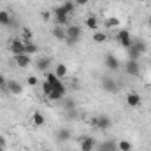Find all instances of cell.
<instances>
[{
  "label": "cell",
  "instance_id": "obj_32",
  "mask_svg": "<svg viewBox=\"0 0 151 151\" xmlns=\"http://www.w3.org/2000/svg\"><path fill=\"white\" fill-rule=\"evenodd\" d=\"M27 83H28L30 86H35V84H37V77H35V76H28V79H27Z\"/></svg>",
  "mask_w": 151,
  "mask_h": 151
},
{
  "label": "cell",
  "instance_id": "obj_13",
  "mask_svg": "<svg viewBox=\"0 0 151 151\" xmlns=\"http://www.w3.org/2000/svg\"><path fill=\"white\" fill-rule=\"evenodd\" d=\"M141 102H142V99H141L139 93H134V91H132V93L127 95V106H128V107H139Z\"/></svg>",
  "mask_w": 151,
  "mask_h": 151
},
{
  "label": "cell",
  "instance_id": "obj_19",
  "mask_svg": "<svg viewBox=\"0 0 151 151\" xmlns=\"http://www.w3.org/2000/svg\"><path fill=\"white\" fill-rule=\"evenodd\" d=\"M32 123L35 125V127H42L44 123H46V118H44V114L35 111V113L32 114Z\"/></svg>",
  "mask_w": 151,
  "mask_h": 151
},
{
  "label": "cell",
  "instance_id": "obj_36",
  "mask_svg": "<svg viewBox=\"0 0 151 151\" xmlns=\"http://www.w3.org/2000/svg\"><path fill=\"white\" fill-rule=\"evenodd\" d=\"M23 32H25V35H27V37H32V32H30V30H28V28H25V30H23Z\"/></svg>",
  "mask_w": 151,
  "mask_h": 151
},
{
  "label": "cell",
  "instance_id": "obj_5",
  "mask_svg": "<svg viewBox=\"0 0 151 151\" xmlns=\"http://www.w3.org/2000/svg\"><path fill=\"white\" fill-rule=\"evenodd\" d=\"M100 86H102V90L106 93H116L118 91V84H116V81H114L113 77H102Z\"/></svg>",
  "mask_w": 151,
  "mask_h": 151
},
{
  "label": "cell",
  "instance_id": "obj_10",
  "mask_svg": "<svg viewBox=\"0 0 151 151\" xmlns=\"http://www.w3.org/2000/svg\"><path fill=\"white\" fill-rule=\"evenodd\" d=\"M5 90L12 95H21L23 93V86L18 83V81H7L5 83Z\"/></svg>",
  "mask_w": 151,
  "mask_h": 151
},
{
  "label": "cell",
  "instance_id": "obj_11",
  "mask_svg": "<svg viewBox=\"0 0 151 151\" xmlns=\"http://www.w3.org/2000/svg\"><path fill=\"white\" fill-rule=\"evenodd\" d=\"M55 137H56V141H58V142H67V141H70L72 132H70L69 128H65V127H63V128H58V130H56V135H55Z\"/></svg>",
  "mask_w": 151,
  "mask_h": 151
},
{
  "label": "cell",
  "instance_id": "obj_3",
  "mask_svg": "<svg viewBox=\"0 0 151 151\" xmlns=\"http://www.w3.org/2000/svg\"><path fill=\"white\" fill-rule=\"evenodd\" d=\"M53 16H55V21H56V25H65L67 21H69V14H67V11L62 7V5H58L55 11H53Z\"/></svg>",
  "mask_w": 151,
  "mask_h": 151
},
{
  "label": "cell",
  "instance_id": "obj_2",
  "mask_svg": "<svg viewBox=\"0 0 151 151\" xmlns=\"http://www.w3.org/2000/svg\"><path fill=\"white\" fill-rule=\"evenodd\" d=\"M125 72H127V76L139 77V74H141V65H139V62H137V60H128V62L125 63Z\"/></svg>",
  "mask_w": 151,
  "mask_h": 151
},
{
  "label": "cell",
  "instance_id": "obj_20",
  "mask_svg": "<svg viewBox=\"0 0 151 151\" xmlns=\"http://www.w3.org/2000/svg\"><path fill=\"white\" fill-rule=\"evenodd\" d=\"M116 146H118V151H132V150H134L132 142H130V141H127V139L118 141V142H116Z\"/></svg>",
  "mask_w": 151,
  "mask_h": 151
},
{
  "label": "cell",
  "instance_id": "obj_34",
  "mask_svg": "<svg viewBox=\"0 0 151 151\" xmlns=\"http://www.w3.org/2000/svg\"><path fill=\"white\" fill-rule=\"evenodd\" d=\"M40 16H42V19H44V21H49V19H51V14H49V12H46V11H42V12H40Z\"/></svg>",
  "mask_w": 151,
  "mask_h": 151
},
{
  "label": "cell",
  "instance_id": "obj_25",
  "mask_svg": "<svg viewBox=\"0 0 151 151\" xmlns=\"http://www.w3.org/2000/svg\"><path fill=\"white\" fill-rule=\"evenodd\" d=\"M62 7H63V9H65V11H67V14H69V16H70V14H72V12H74V9H76V4H74V2H69V0H65V2H63V5H62Z\"/></svg>",
  "mask_w": 151,
  "mask_h": 151
},
{
  "label": "cell",
  "instance_id": "obj_23",
  "mask_svg": "<svg viewBox=\"0 0 151 151\" xmlns=\"http://www.w3.org/2000/svg\"><path fill=\"white\" fill-rule=\"evenodd\" d=\"M127 51H128V56H130L128 60H137V62H139V56H141L142 53H141V51H139V49H137V47H135L134 44H132V46H130V47H128Z\"/></svg>",
  "mask_w": 151,
  "mask_h": 151
},
{
  "label": "cell",
  "instance_id": "obj_14",
  "mask_svg": "<svg viewBox=\"0 0 151 151\" xmlns=\"http://www.w3.org/2000/svg\"><path fill=\"white\" fill-rule=\"evenodd\" d=\"M49 65H51V60L47 56H40V58H37V62H35V67H37V70H40V72H47Z\"/></svg>",
  "mask_w": 151,
  "mask_h": 151
},
{
  "label": "cell",
  "instance_id": "obj_21",
  "mask_svg": "<svg viewBox=\"0 0 151 151\" xmlns=\"http://www.w3.org/2000/svg\"><path fill=\"white\" fill-rule=\"evenodd\" d=\"M62 106H63L65 111H69V109H77V102H76L74 99H62Z\"/></svg>",
  "mask_w": 151,
  "mask_h": 151
},
{
  "label": "cell",
  "instance_id": "obj_29",
  "mask_svg": "<svg viewBox=\"0 0 151 151\" xmlns=\"http://www.w3.org/2000/svg\"><path fill=\"white\" fill-rule=\"evenodd\" d=\"M62 99H63V95H62V93H58L56 90H53V91L47 95V100H62Z\"/></svg>",
  "mask_w": 151,
  "mask_h": 151
},
{
  "label": "cell",
  "instance_id": "obj_33",
  "mask_svg": "<svg viewBox=\"0 0 151 151\" xmlns=\"http://www.w3.org/2000/svg\"><path fill=\"white\" fill-rule=\"evenodd\" d=\"M90 0H74V4H76V7H83V5H86Z\"/></svg>",
  "mask_w": 151,
  "mask_h": 151
},
{
  "label": "cell",
  "instance_id": "obj_6",
  "mask_svg": "<svg viewBox=\"0 0 151 151\" xmlns=\"http://www.w3.org/2000/svg\"><path fill=\"white\" fill-rule=\"evenodd\" d=\"M111 125H113V119L107 116V114H100V116H97V123H95V127L99 128V130H109L111 128Z\"/></svg>",
  "mask_w": 151,
  "mask_h": 151
},
{
  "label": "cell",
  "instance_id": "obj_40",
  "mask_svg": "<svg viewBox=\"0 0 151 151\" xmlns=\"http://www.w3.org/2000/svg\"><path fill=\"white\" fill-rule=\"evenodd\" d=\"M42 151H51V150H42Z\"/></svg>",
  "mask_w": 151,
  "mask_h": 151
},
{
  "label": "cell",
  "instance_id": "obj_22",
  "mask_svg": "<svg viewBox=\"0 0 151 151\" xmlns=\"http://www.w3.org/2000/svg\"><path fill=\"white\" fill-rule=\"evenodd\" d=\"M86 27H88L90 30L97 32V28H99V19H97L95 16H88V18H86Z\"/></svg>",
  "mask_w": 151,
  "mask_h": 151
},
{
  "label": "cell",
  "instance_id": "obj_28",
  "mask_svg": "<svg viewBox=\"0 0 151 151\" xmlns=\"http://www.w3.org/2000/svg\"><path fill=\"white\" fill-rule=\"evenodd\" d=\"M118 25H119V19H118V18H107V21H106V27H107V28H114V27H118Z\"/></svg>",
  "mask_w": 151,
  "mask_h": 151
},
{
  "label": "cell",
  "instance_id": "obj_7",
  "mask_svg": "<svg viewBox=\"0 0 151 151\" xmlns=\"http://www.w3.org/2000/svg\"><path fill=\"white\" fill-rule=\"evenodd\" d=\"M104 65H106L109 70H113V72L114 70H119V60H118L114 55H111V53L104 56Z\"/></svg>",
  "mask_w": 151,
  "mask_h": 151
},
{
  "label": "cell",
  "instance_id": "obj_4",
  "mask_svg": "<svg viewBox=\"0 0 151 151\" xmlns=\"http://www.w3.org/2000/svg\"><path fill=\"white\" fill-rule=\"evenodd\" d=\"M116 40H118L123 47H127V49L132 46V35H130V32H128V30H125V28H123V30H119V32L116 34Z\"/></svg>",
  "mask_w": 151,
  "mask_h": 151
},
{
  "label": "cell",
  "instance_id": "obj_41",
  "mask_svg": "<svg viewBox=\"0 0 151 151\" xmlns=\"http://www.w3.org/2000/svg\"><path fill=\"white\" fill-rule=\"evenodd\" d=\"M58 2H62V0H58Z\"/></svg>",
  "mask_w": 151,
  "mask_h": 151
},
{
  "label": "cell",
  "instance_id": "obj_31",
  "mask_svg": "<svg viewBox=\"0 0 151 151\" xmlns=\"http://www.w3.org/2000/svg\"><path fill=\"white\" fill-rule=\"evenodd\" d=\"M65 114H67V119H76L79 116L77 109H69V111H65Z\"/></svg>",
  "mask_w": 151,
  "mask_h": 151
},
{
  "label": "cell",
  "instance_id": "obj_35",
  "mask_svg": "<svg viewBox=\"0 0 151 151\" xmlns=\"http://www.w3.org/2000/svg\"><path fill=\"white\" fill-rule=\"evenodd\" d=\"M5 83H7V81H5V77L0 74V88H5Z\"/></svg>",
  "mask_w": 151,
  "mask_h": 151
},
{
  "label": "cell",
  "instance_id": "obj_27",
  "mask_svg": "<svg viewBox=\"0 0 151 151\" xmlns=\"http://www.w3.org/2000/svg\"><path fill=\"white\" fill-rule=\"evenodd\" d=\"M37 44H34V42H28V44H25V53H28V55H32V53H37Z\"/></svg>",
  "mask_w": 151,
  "mask_h": 151
},
{
  "label": "cell",
  "instance_id": "obj_17",
  "mask_svg": "<svg viewBox=\"0 0 151 151\" xmlns=\"http://www.w3.org/2000/svg\"><path fill=\"white\" fill-rule=\"evenodd\" d=\"M0 25H2V27L12 25V18H11V14H9L7 11H0Z\"/></svg>",
  "mask_w": 151,
  "mask_h": 151
},
{
  "label": "cell",
  "instance_id": "obj_39",
  "mask_svg": "<svg viewBox=\"0 0 151 151\" xmlns=\"http://www.w3.org/2000/svg\"><path fill=\"white\" fill-rule=\"evenodd\" d=\"M141 2H150V0H141Z\"/></svg>",
  "mask_w": 151,
  "mask_h": 151
},
{
  "label": "cell",
  "instance_id": "obj_8",
  "mask_svg": "<svg viewBox=\"0 0 151 151\" xmlns=\"http://www.w3.org/2000/svg\"><path fill=\"white\" fill-rule=\"evenodd\" d=\"M14 60H16V65H18L19 69H25V67H28V65L32 63V56H30L28 53L16 55V56H14Z\"/></svg>",
  "mask_w": 151,
  "mask_h": 151
},
{
  "label": "cell",
  "instance_id": "obj_16",
  "mask_svg": "<svg viewBox=\"0 0 151 151\" xmlns=\"http://www.w3.org/2000/svg\"><path fill=\"white\" fill-rule=\"evenodd\" d=\"M97 151H118V146H116L114 141H104V142L99 146Z\"/></svg>",
  "mask_w": 151,
  "mask_h": 151
},
{
  "label": "cell",
  "instance_id": "obj_30",
  "mask_svg": "<svg viewBox=\"0 0 151 151\" xmlns=\"http://www.w3.org/2000/svg\"><path fill=\"white\" fill-rule=\"evenodd\" d=\"M42 91H44V95L47 97V95L53 91V84H51V83H47V81H44V84H42Z\"/></svg>",
  "mask_w": 151,
  "mask_h": 151
},
{
  "label": "cell",
  "instance_id": "obj_26",
  "mask_svg": "<svg viewBox=\"0 0 151 151\" xmlns=\"http://www.w3.org/2000/svg\"><path fill=\"white\" fill-rule=\"evenodd\" d=\"M132 44H134L141 53H144V51H146V44H144V40H142V39H135V40H132Z\"/></svg>",
  "mask_w": 151,
  "mask_h": 151
},
{
  "label": "cell",
  "instance_id": "obj_9",
  "mask_svg": "<svg viewBox=\"0 0 151 151\" xmlns=\"http://www.w3.org/2000/svg\"><path fill=\"white\" fill-rule=\"evenodd\" d=\"M79 146H81V151H93L97 146V141L93 137H83L79 141Z\"/></svg>",
  "mask_w": 151,
  "mask_h": 151
},
{
  "label": "cell",
  "instance_id": "obj_1",
  "mask_svg": "<svg viewBox=\"0 0 151 151\" xmlns=\"http://www.w3.org/2000/svg\"><path fill=\"white\" fill-rule=\"evenodd\" d=\"M65 34H67V42H69L70 46H74L76 42L81 39V35H83V28H81L79 25H70V27L65 30Z\"/></svg>",
  "mask_w": 151,
  "mask_h": 151
},
{
  "label": "cell",
  "instance_id": "obj_24",
  "mask_svg": "<svg viewBox=\"0 0 151 151\" xmlns=\"http://www.w3.org/2000/svg\"><path fill=\"white\" fill-rule=\"evenodd\" d=\"M93 40H95L97 44H104V42L107 40V34H104V32H99V30H97V32L93 34Z\"/></svg>",
  "mask_w": 151,
  "mask_h": 151
},
{
  "label": "cell",
  "instance_id": "obj_15",
  "mask_svg": "<svg viewBox=\"0 0 151 151\" xmlns=\"http://www.w3.org/2000/svg\"><path fill=\"white\" fill-rule=\"evenodd\" d=\"M55 76H56L58 79H63V77H67V76H69V69H67V65H63V63H58V65L55 67Z\"/></svg>",
  "mask_w": 151,
  "mask_h": 151
},
{
  "label": "cell",
  "instance_id": "obj_18",
  "mask_svg": "<svg viewBox=\"0 0 151 151\" xmlns=\"http://www.w3.org/2000/svg\"><path fill=\"white\" fill-rule=\"evenodd\" d=\"M53 37L58 39V40H67V34H65V30H63L60 25H56V27L53 28Z\"/></svg>",
  "mask_w": 151,
  "mask_h": 151
},
{
  "label": "cell",
  "instance_id": "obj_37",
  "mask_svg": "<svg viewBox=\"0 0 151 151\" xmlns=\"http://www.w3.org/2000/svg\"><path fill=\"white\" fill-rule=\"evenodd\" d=\"M148 27H150V28H151V16H150V18H148Z\"/></svg>",
  "mask_w": 151,
  "mask_h": 151
},
{
  "label": "cell",
  "instance_id": "obj_12",
  "mask_svg": "<svg viewBox=\"0 0 151 151\" xmlns=\"http://www.w3.org/2000/svg\"><path fill=\"white\" fill-rule=\"evenodd\" d=\"M11 51H12V55L16 56V55H21V53H25V42L23 40H19V39H14L12 42H11Z\"/></svg>",
  "mask_w": 151,
  "mask_h": 151
},
{
  "label": "cell",
  "instance_id": "obj_38",
  "mask_svg": "<svg viewBox=\"0 0 151 151\" xmlns=\"http://www.w3.org/2000/svg\"><path fill=\"white\" fill-rule=\"evenodd\" d=\"M2 144H4V141H2V139H0V146H2Z\"/></svg>",
  "mask_w": 151,
  "mask_h": 151
}]
</instances>
